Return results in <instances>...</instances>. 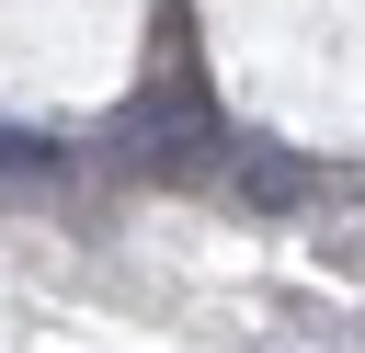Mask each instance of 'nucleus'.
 <instances>
[]
</instances>
